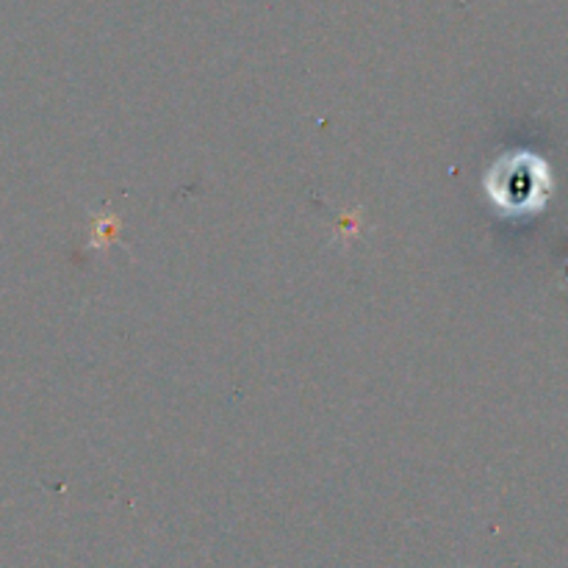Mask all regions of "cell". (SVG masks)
Listing matches in <instances>:
<instances>
[{"label": "cell", "mask_w": 568, "mask_h": 568, "mask_svg": "<svg viewBox=\"0 0 568 568\" xmlns=\"http://www.w3.org/2000/svg\"><path fill=\"white\" fill-rule=\"evenodd\" d=\"M497 183L494 189V200L508 205L510 211H527L541 200V183L547 175L541 172V161L530 159V155H516V159L503 161V172L491 178Z\"/></svg>", "instance_id": "1"}]
</instances>
